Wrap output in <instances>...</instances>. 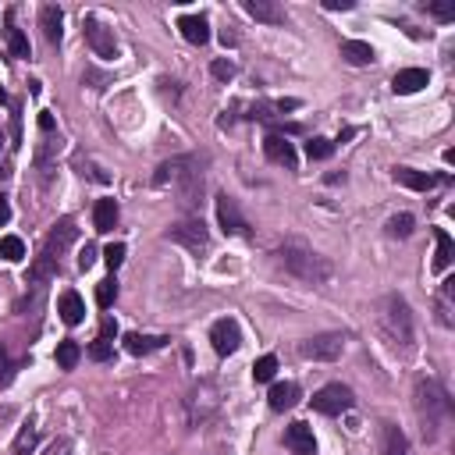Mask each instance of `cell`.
Listing matches in <instances>:
<instances>
[{"mask_svg":"<svg viewBox=\"0 0 455 455\" xmlns=\"http://www.w3.org/2000/svg\"><path fill=\"white\" fill-rule=\"evenodd\" d=\"M153 185L157 189H171L181 210H199V203H203V167L189 153L164 160L157 167V174H153Z\"/></svg>","mask_w":455,"mask_h":455,"instance_id":"6da1fadb","label":"cell"},{"mask_svg":"<svg viewBox=\"0 0 455 455\" xmlns=\"http://www.w3.org/2000/svg\"><path fill=\"white\" fill-rule=\"evenodd\" d=\"M278 260L285 264L288 274H296L306 285H324L331 278V264L313 246H306L303 239H285L281 249H278Z\"/></svg>","mask_w":455,"mask_h":455,"instance_id":"7a4b0ae2","label":"cell"},{"mask_svg":"<svg viewBox=\"0 0 455 455\" xmlns=\"http://www.w3.org/2000/svg\"><path fill=\"white\" fill-rule=\"evenodd\" d=\"M416 409H420V420L427 423L423 430L434 437V434H437V423H441V420H448V412H451L448 391H444L434 377L420 381V384H416Z\"/></svg>","mask_w":455,"mask_h":455,"instance_id":"3957f363","label":"cell"},{"mask_svg":"<svg viewBox=\"0 0 455 455\" xmlns=\"http://www.w3.org/2000/svg\"><path fill=\"white\" fill-rule=\"evenodd\" d=\"M377 317H381V327L388 331V338L395 345H402V349L412 345V317H409V306L402 296H384Z\"/></svg>","mask_w":455,"mask_h":455,"instance_id":"277c9868","label":"cell"},{"mask_svg":"<svg viewBox=\"0 0 455 455\" xmlns=\"http://www.w3.org/2000/svg\"><path fill=\"white\" fill-rule=\"evenodd\" d=\"M167 239H171V242H178V246H185V249H192V253L210 249V232H206V224H203L199 217H185V220L171 224Z\"/></svg>","mask_w":455,"mask_h":455,"instance_id":"5b68a950","label":"cell"},{"mask_svg":"<svg viewBox=\"0 0 455 455\" xmlns=\"http://www.w3.org/2000/svg\"><path fill=\"white\" fill-rule=\"evenodd\" d=\"M217 220H220V228H224V235H235V239H246V235H249V220L242 217L239 203L228 196V192L217 196Z\"/></svg>","mask_w":455,"mask_h":455,"instance_id":"8992f818","label":"cell"},{"mask_svg":"<svg viewBox=\"0 0 455 455\" xmlns=\"http://www.w3.org/2000/svg\"><path fill=\"white\" fill-rule=\"evenodd\" d=\"M342 349H345V338H342V335H335V331L317 335V338H310V342H303V345H299V352H303L306 359H313V363H331V359H338V356H342Z\"/></svg>","mask_w":455,"mask_h":455,"instance_id":"52a82bcc","label":"cell"},{"mask_svg":"<svg viewBox=\"0 0 455 455\" xmlns=\"http://www.w3.org/2000/svg\"><path fill=\"white\" fill-rule=\"evenodd\" d=\"M313 409L324 412V416H338V412L352 409V391L345 384H327L313 395Z\"/></svg>","mask_w":455,"mask_h":455,"instance_id":"ba28073f","label":"cell"},{"mask_svg":"<svg viewBox=\"0 0 455 455\" xmlns=\"http://www.w3.org/2000/svg\"><path fill=\"white\" fill-rule=\"evenodd\" d=\"M210 342H213V352L217 356H232L242 345V331H239V324L232 317H224V320H217L210 327Z\"/></svg>","mask_w":455,"mask_h":455,"instance_id":"9c48e42d","label":"cell"},{"mask_svg":"<svg viewBox=\"0 0 455 455\" xmlns=\"http://www.w3.org/2000/svg\"><path fill=\"white\" fill-rule=\"evenodd\" d=\"M86 40H89V47H93V54H96V57H103V61L118 57V40H114V29H107L103 22L86 18Z\"/></svg>","mask_w":455,"mask_h":455,"instance_id":"30bf717a","label":"cell"},{"mask_svg":"<svg viewBox=\"0 0 455 455\" xmlns=\"http://www.w3.org/2000/svg\"><path fill=\"white\" fill-rule=\"evenodd\" d=\"M264 153H267V160H274V164H281V167H288V171H296V164H299L296 146H292L285 135H278V132H271V135L264 139Z\"/></svg>","mask_w":455,"mask_h":455,"instance_id":"8fae6325","label":"cell"},{"mask_svg":"<svg viewBox=\"0 0 455 455\" xmlns=\"http://www.w3.org/2000/svg\"><path fill=\"white\" fill-rule=\"evenodd\" d=\"M40 29H43L47 43H61V36H64V11L57 4H43L40 8Z\"/></svg>","mask_w":455,"mask_h":455,"instance_id":"7c38bea8","label":"cell"},{"mask_svg":"<svg viewBox=\"0 0 455 455\" xmlns=\"http://www.w3.org/2000/svg\"><path fill=\"white\" fill-rule=\"evenodd\" d=\"M427 82H430V75H427L423 68H402V72L391 79V89H395L398 96H412V93H420Z\"/></svg>","mask_w":455,"mask_h":455,"instance_id":"4fadbf2b","label":"cell"},{"mask_svg":"<svg viewBox=\"0 0 455 455\" xmlns=\"http://www.w3.org/2000/svg\"><path fill=\"white\" fill-rule=\"evenodd\" d=\"M285 448H292L296 455H313V451H317L313 430H310L306 423H288V430H285Z\"/></svg>","mask_w":455,"mask_h":455,"instance_id":"5bb4252c","label":"cell"},{"mask_svg":"<svg viewBox=\"0 0 455 455\" xmlns=\"http://www.w3.org/2000/svg\"><path fill=\"white\" fill-rule=\"evenodd\" d=\"M246 15H253L257 22H267V26H285V8L274 4V0H246Z\"/></svg>","mask_w":455,"mask_h":455,"instance_id":"9a60e30c","label":"cell"},{"mask_svg":"<svg viewBox=\"0 0 455 455\" xmlns=\"http://www.w3.org/2000/svg\"><path fill=\"white\" fill-rule=\"evenodd\" d=\"M178 29H181V36H185L192 47L210 43V26H206L203 15H181V18H178Z\"/></svg>","mask_w":455,"mask_h":455,"instance_id":"2e32d148","label":"cell"},{"mask_svg":"<svg viewBox=\"0 0 455 455\" xmlns=\"http://www.w3.org/2000/svg\"><path fill=\"white\" fill-rule=\"evenodd\" d=\"M75 235H79V232H75V224H72V220H61V224L54 228V232L47 235V257H54V260H57V257L75 242Z\"/></svg>","mask_w":455,"mask_h":455,"instance_id":"e0dca14e","label":"cell"},{"mask_svg":"<svg viewBox=\"0 0 455 455\" xmlns=\"http://www.w3.org/2000/svg\"><path fill=\"white\" fill-rule=\"evenodd\" d=\"M395 181H398V185H405V189H412V192H430V189L437 185V178H434V174L416 171V167H395Z\"/></svg>","mask_w":455,"mask_h":455,"instance_id":"ac0fdd59","label":"cell"},{"mask_svg":"<svg viewBox=\"0 0 455 455\" xmlns=\"http://www.w3.org/2000/svg\"><path fill=\"white\" fill-rule=\"evenodd\" d=\"M57 313H61V320H64L68 327L82 324V317H86V303H82V296H79V292H64V296L57 299Z\"/></svg>","mask_w":455,"mask_h":455,"instance_id":"d6986e66","label":"cell"},{"mask_svg":"<svg viewBox=\"0 0 455 455\" xmlns=\"http://www.w3.org/2000/svg\"><path fill=\"white\" fill-rule=\"evenodd\" d=\"M267 402H271V409H274V412H285V409H292V405L299 402V384H292V381H285V384H274V388H271V395H267Z\"/></svg>","mask_w":455,"mask_h":455,"instance_id":"ffe728a7","label":"cell"},{"mask_svg":"<svg viewBox=\"0 0 455 455\" xmlns=\"http://www.w3.org/2000/svg\"><path fill=\"white\" fill-rule=\"evenodd\" d=\"M93 224H96L100 235L114 232V224H118V203H114V199H100V203L93 206Z\"/></svg>","mask_w":455,"mask_h":455,"instance_id":"44dd1931","label":"cell"},{"mask_svg":"<svg viewBox=\"0 0 455 455\" xmlns=\"http://www.w3.org/2000/svg\"><path fill=\"white\" fill-rule=\"evenodd\" d=\"M342 57H345L349 64L363 68V64H373V47L363 43V40H345V43H342Z\"/></svg>","mask_w":455,"mask_h":455,"instance_id":"7402d4cb","label":"cell"},{"mask_svg":"<svg viewBox=\"0 0 455 455\" xmlns=\"http://www.w3.org/2000/svg\"><path fill=\"white\" fill-rule=\"evenodd\" d=\"M171 338H150V335H139V331H132V335H125V352H132V356H146V352H153V349H160V345H167Z\"/></svg>","mask_w":455,"mask_h":455,"instance_id":"603a6c76","label":"cell"},{"mask_svg":"<svg viewBox=\"0 0 455 455\" xmlns=\"http://www.w3.org/2000/svg\"><path fill=\"white\" fill-rule=\"evenodd\" d=\"M54 274H57V260H54V257H47V253H40V257L33 260V267H29L26 281H29V285H40V281H50Z\"/></svg>","mask_w":455,"mask_h":455,"instance_id":"cb8c5ba5","label":"cell"},{"mask_svg":"<svg viewBox=\"0 0 455 455\" xmlns=\"http://www.w3.org/2000/svg\"><path fill=\"white\" fill-rule=\"evenodd\" d=\"M434 242H437V253H434V271H444L455 257V246H451V235L444 228H434Z\"/></svg>","mask_w":455,"mask_h":455,"instance_id":"d4e9b609","label":"cell"},{"mask_svg":"<svg viewBox=\"0 0 455 455\" xmlns=\"http://www.w3.org/2000/svg\"><path fill=\"white\" fill-rule=\"evenodd\" d=\"M8 47H11V54H15V57H22V61H29V57H33L29 40H26V33H22V29H15L11 15H8Z\"/></svg>","mask_w":455,"mask_h":455,"instance_id":"484cf974","label":"cell"},{"mask_svg":"<svg viewBox=\"0 0 455 455\" xmlns=\"http://www.w3.org/2000/svg\"><path fill=\"white\" fill-rule=\"evenodd\" d=\"M26 257V242L18 235H4L0 239V260H8V264H18Z\"/></svg>","mask_w":455,"mask_h":455,"instance_id":"4316f807","label":"cell"},{"mask_svg":"<svg viewBox=\"0 0 455 455\" xmlns=\"http://www.w3.org/2000/svg\"><path fill=\"white\" fill-rule=\"evenodd\" d=\"M274 373H278V359H274V356H260V359L253 363V381H257V384L274 381Z\"/></svg>","mask_w":455,"mask_h":455,"instance_id":"83f0119b","label":"cell"},{"mask_svg":"<svg viewBox=\"0 0 455 455\" xmlns=\"http://www.w3.org/2000/svg\"><path fill=\"white\" fill-rule=\"evenodd\" d=\"M79 356H82V349H79L75 342H61V345H57V366H61V370H75Z\"/></svg>","mask_w":455,"mask_h":455,"instance_id":"f1b7e54d","label":"cell"},{"mask_svg":"<svg viewBox=\"0 0 455 455\" xmlns=\"http://www.w3.org/2000/svg\"><path fill=\"white\" fill-rule=\"evenodd\" d=\"M388 235H391V239L412 235V213H395V217L388 220Z\"/></svg>","mask_w":455,"mask_h":455,"instance_id":"f546056e","label":"cell"},{"mask_svg":"<svg viewBox=\"0 0 455 455\" xmlns=\"http://www.w3.org/2000/svg\"><path fill=\"white\" fill-rule=\"evenodd\" d=\"M114 299H118V281H114V278L100 281V285H96V303H100V310H111Z\"/></svg>","mask_w":455,"mask_h":455,"instance_id":"4dcf8cb0","label":"cell"},{"mask_svg":"<svg viewBox=\"0 0 455 455\" xmlns=\"http://www.w3.org/2000/svg\"><path fill=\"white\" fill-rule=\"evenodd\" d=\"M306 153H310V160H327V157L335 153V142L317 135V139H310V142H306Z\"/></svg>","mask_w":455,"mask_h":455,"instance_id":"1f68e13d","label":"cell"},{"mask_svg":"<svg viewBox=\"0 0 455 455\" xmlns=\"http://www.w3.org/2000/svg\"><path fill=\"white\" fill-rule=\"evenodd\" d=\"M36 448V427L33 423H26L22 427V434H18V441H15V455H29Z\"/></svg>","mask_w":455,"mask_h":455,"instance_id":"d6a6232c","label":"cell"},{"mask_svg":"<svg viewBox=\"0 0 455 455\" xmlns=\"http://www.w3.org/2000/svg\"><path fill=\"white\" fill-rule=\"evenodd\" d=\"M86 356H89L93 363H107V359L114 356V345H111L107 338H96V342L89 345V352H86Z\"/></svg>","mask_w":455,"mask_h":455,"instance_id":"836d02e7","label":"cell"},{"mask_svg":"<svg viewBox=\"0 0 455 455\" xmlns=\"http://www.w3.org/2000/svg\"><path fill=\"white\" fill-rule=\"evenodd\" d=\"M125 253H128V249H125L121 242H111V246L103 249V260H107V267H111V271H118V267L125 264Z\"/></svg>","mask_w":455,"mask_h":455,"instance_id":"e575fe53","label":"cell"},{"mask_svg":"<svg viewBox=\"0 0 455 455\" xmlns=\"http://www.w3.org/2000/svg\"><path fill=\"white\" fill-rule=\"evenodd\" d=\"M384 455H405V437H402V430H388V444H384Z\"/></svg>","mask_w":455,"mask_h":455,"instance_id":"d590c367","label":"cell"},{"mask_svg":"<svg viewBox=\"0 0 455 455\" xmlns=\"http://www.w3.org/2000/svg\"><path fill=\"white\" fill-rule=\"evenodd\" d=\"M210 72H213V79H220V82L235 79V64H232V61H213V64H210Z\"/></svg>","mask_w":455,"mask_h":455,"instance_id":"8d00e7d4","label":"cell"},{"mask_svg":"<svg viewBox=\"0 0 455 455\" xmlns=\"http://www.w3.org/2000/svg\"><path fill=\"white\" fill-rule=\"evenodd\" d=\"M93 264H96V249H93V246H89V242H86V249H82V253H79V267H82V271H89V267H93Z\"/></svg>","mask_w":455,"mask_h":455,"instance_id":"74e56055","label":"cell"},{"mask_svg":"<svg viewBox=\"0 0 455 455\" xmlns=\"http://www.w3.org/2000/svg\"><path fill=\"white\" fill-rule=\"evenodd\" d=\"M423 8H430V11H434L437 18H444V22L455 18V8H451V4H423Z\"/></svg>","mask_w":455,"mask_h":455,"instance_id":"f35d334b","label":"cell"},{"mask_svg":"<svg viewBox=\"0 0 455 455\" xmlns=\"http://www.w3.org/2000/svg\"><path fill=\"white\" fill-rule=\"evenodd\" d=\"M324 8L327 11H352L356 4H352V0H324Z\"/></svg>","mask_w":455,"mask_h":455,"instance_id":"ab89813d","label":"cell"},{"mask_svg":"<svg viewBox=\"0 0 455 455\" xmlns=\"http://www.w3.org/2000/svg\"><path fill=\"white\" fill-rule=\"evenodd\" d=\"M114 335H118V324H114L111 317H103V324H100V338H107V342H111Z\"/></svg>","mask_w":455,"mask_h":455,"instance_id":"60d3db41","label":"cell"},{"mask_svg":"<svg viewBox=\"0 0 455 455\" xmlns=\"http://www.w3.org/2000/svg\"><path fill=\"white\" fill-rule=\"evenodd\" d=\"M11 220V203H8V196H0V228H4Z\"/></svg>","mask_w":455,"mask_h":455,"instance_id":"b9f144b4","label":"cell"},{"mask_svg":"<svg viewBox=\"0 0 455 455\" xmlns=\"http://www.w3.org/2000/svg\"><path fill=\"white\" fill-rule=\"evenodd\" d=\"M40 128L43 132H54V114L50 111H40Z\"/></svg>","mask_w":455,"mask_h":455,"instance_id":"7bdbcfd3","label":"cell"},{"mask_svg":"<svg viewBox=\"0 0 455 455\" xmlns=\"http://www.w3.org/2000/svg\"><path fill=\"white\" fill-rule=\"evenodd\" d=\"M47 455H68V441H54V444L47 448Z\"/></svg>","mask_w":455,"mask_h":455,"instance_id":"ee69618b","label":"cell"},{"mask_svg":"<svg viewBox=\"0 0 455 455\" xmlns=\"http://www.w3.org/2000/svg\"><path fill=\"white\" fill-rule=\"evenodd\" d=\"M4 370H8V349L0 345V377H4Z\"/></svg>","mask_w":455,"mask_h":455,"instance_id":"f6af8a7d","label":"cell"},{"mask_svg":"<svg viewBox=\"0 0 455 455\" xmlns=\"http://www.w3.org/2000/svg\"><path fill=\"white\" fill-rule=\"evenodd\" d=\"M4 103H8V89H4V86H0V107H4Z\"/></svg>","mask_w":455,"mask_h":455,"instance_id":"bcb514c9","label":"cell"}]
</instances>
